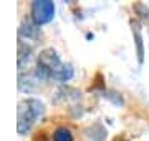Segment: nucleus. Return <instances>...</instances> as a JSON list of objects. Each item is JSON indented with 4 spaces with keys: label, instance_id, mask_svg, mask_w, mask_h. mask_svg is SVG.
I'll return each mask as SVG.
<instances>
[{
    "label": "nucleus",
    "instance_id": "obj_2",
    "mask_svg": "<svg viewBox=\"0 0 149 141\" xmlns=\"http://www.w3.org/2000/svg\"><path fill=\"white\" fill-rule=\"evenodd\" d=\"M43 113V105L38 100H23L18 105V133H27L37 121V118Z\"/></svg>",
    "mask_w": 149,
    "mask_h": 141
},
{
    "label": "nucleus",
    "instance_id": "obj_1",
    "mask_svg": "<svg viewBox=\"0 0 149 141\" xmlns=\"http://www.w3.org/2000/svg\"><path fill=\"white\" fill-rule=\"evenodd\" d=\"M37 75L42 78H53L56 82H68L73 76V68L61 63L58 53L53 48H47L38 55Z\"/></svg>",
    "mask_w": 149,
    "mask_h": 141
},
{
    "label": "nucleus",
    "instance_id": "obj_6",
    "mask_svg": "<svg viewBox=\"0 0 149 141\" xmlns=\"http://www.w3.org/2000/svg\"><path fill=\"white\" fill-rule=\"evenodd\" d=\"M33 141H47V136H45V133H38V135L33 138Z\"/></svg>",
    "mask_w": 149,
    "mask_h": 141
},
{
    "label": "nucleus",
    "instance_id": "obj_3",
    "mask_svg": "<svg viewBox=\"0 0 149 141\" xmlns=\"http://www.w3.org/2000/svg\"><path fill=\"white\" fill-rule=\"evenodd\" d=\"M55 15V5L50 0H35L32 3V17L37 25L48 23Z\"/></svg>",
    "mask_w": 149,
    "mask_h": 141
},
{
    "label": "nucleus",
    "instance_id": "obj_4",
    "mask_svg": "<svg viewBox=\"0 0 149 141\" xmlns=\"http://www.w3.org/2000/svg\"><path fill=\"white\" fill-rule=\"evenodd\" d=\"M133 32H134V38H136V47H138V58H139V63H143L144 60V52H143V37H141V32H139V25L138 22H133Z\"/></svg>",
    "mask_w": 149,
    "mask_h": 141
},
{
    "label": "nucleus",
    "instance_id": "obj_5",
    "mask_svg": "<svg viewBox=\"0 0 149 141\" xmlns=\"http://www.w3.org/2000/svg\"><path fill=\"white\" fill-rule=\"evenodd\" d=\"M53 141H73V135L66 128H58L53 133Z\"/></svg>",
    "mask_w": 149,
    "mask_h": 141
}]
</instances>
